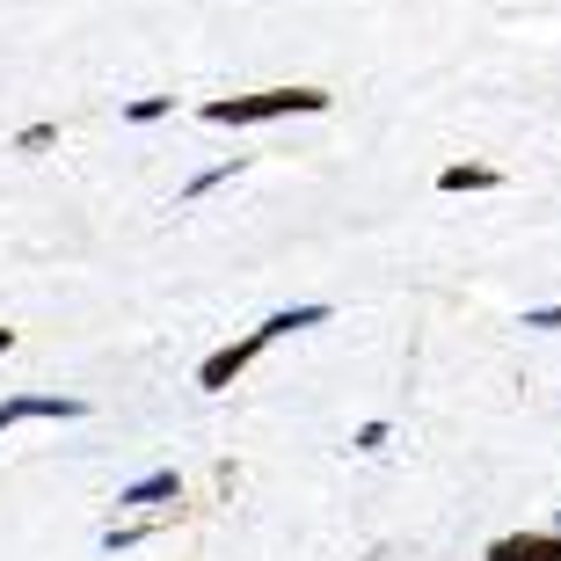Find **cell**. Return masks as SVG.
<instances>
[{
	"label": "cell",
	"mask_w": 561,
	"mask_h": 561,
	"mask_svg": "<svg viewBox=\"0 0 561 561\" xmlns=\"http://www.w3.org/2000/svg\"><path fill=\"white\" fill-rule=\"evenodd\" d=\"M481 190H503L496 161H445L437 168V197H481Z\"/></svg>",
	"instance_id": "obj_6"
},
{
	"label": "cell",
	"mask_w": 561,
	"mask_h": 561,
	"mask_svg": "<svg viewBox=\"0 0 561 561\" xmlns=\"http://www.w3.org/2000/svg\"><path fill=\"white\" fill-rule=\"evenodd\" d=\"M387 445H394V423H387V416L357 423V437H351V453H387Z\"/></svg>",
	"instance_id": "obj_11"
},
{
	"label": "cell",
	"mask_w": 561,
	"mask_h": 561,
	"mask_svg": "<svg viewBox=\"0 0 561 561\" xmlns=\"http://www.w3.org/2000/svg\"><path fill=\"white\" fill-rule=\"evenodd\" d=\"M554 525H561V503H554Z\"/></svg>",
	"instance_id": "obj_14"
},
{
	"label": "cell",
	"mask_w": 561,
	"mask_h": 561,
	"mask_svg": "<svg viewBox=\"0 0 561 561\" xmlns=\"http://www.w3.org/2000/svg\"><path fill=\"white\" fill-rule=\"evenodd\" d=\"M335 321V307L329 299H299V307H277L271 321H255L249 335H233V343H219V351L205 357V365H197V387H205V394H227L233 379L249 373L255 357L271 351V343H285V335H299V329H329Z\"/></svg>",
	"instance_id": "obj_1"
},
{
	"label": "cell",
	"mask_w": 561,
	"mask_h": 561,
	"mask_svg": "<svg viewBox=\"0 0 561 561\" xmlns=\"http://www.w3.org/2000/svg\"><path fill=\"white\" fill-rule=\"evenodd\" d=\"M161 511H183V474L175 467H153V474L117 489V518H161Z\"/></svg>",
	"instance_id": "obj_3"
},
{
	"label": "cell",
	"mask_w": 561,
	"mask_h": 561,
	"mask_svg": "<svg viewBox=\"0 0 561 561\" xmlns=\"http://www.w3.org/2000/svg\"><path fill=\"white\" fill-rule=\"evenodd\" d=\"M8 351H15V329H0V357H8Z\"/></svg>",
	"instance_id": "obj_13"
},
{
	"label": "cell",
	"mask_w": 561,
	"mask_h": 561,
	"mask_svg": "<svg viewBox=\"0 0 561 561\" xmlns=\"http://www.w3.org/2000/svg\"><path fill=\"white\" fill-rule=\"evenodd\" d=\"M161 117H175V95H131L125 103V125H161Z\"/></svg>",
	"instance_id": "obj_10"
},
{
	"label": "cell",
	"mask_w": 561,
	"mask_h": 561,
	"mask_svg": "<svg viewBox=\"0 0 561 561\" xmlns=\"http://www.w3.org/2000/svg\"><path fill=\"white\" fill-rule=\"evenodd\" d=\"M175 518H183V511H161V518H117V525L103 533V554H110V561H117V554H131V547H146L153 533H168Z\"/></svg>",
	"instance_id": "obj_7"
},
{
	"label": "cell",
	"mask_w": 561,
	"mask_h": 561,
	"mask_svg": "<svg viewBox=\"0 0 561 561\" xmlns=\"http://www.w3.org/2000/svg\"><path fill=\"white\" fill-rule=\"evenodd\" d=\"M88 401L81 394H8L0 401V431H15V423H81Z\"/></svg>",
	"instance_id": "obj_4"
},
{
	"label": "cell",
	"mask_w": 561,
	"mask_h": 561,
	"mask_svg": "<svg viewBox=\"0 0 561 561\" xmlns=\"http://www.w3.org/2000/svg\"><path fill=\"white\" fill-rule=\"evenodd\" d=\"M241 168H249V153H227V161L197 168V175H190V183H183V205H197V197H211V190H219V183H233Z\"/></svg>",
	"instance_id": "obj_8"
},
{
	"label": "cell",
	"mask_w": 561,
	"mask_h": 561,
	"mask_svg": "<svg viewBox=\"0 0 561 561\" xmlns=\"http://www.w3.org/2000/svg\"><path fill=\"white\" fill-rule=\"evenodd\" d=\"M481 561H561V525H533V533H503L481 547Z\"/></svg>",
	"instance_id": "obj_5"
},
{
	"label": "cell",
	"mask_w": 561,
	"mask_h": 561,
	"mask_svg": "<svg viewBox=\"0 0 561 561\" xmlns=\"http://www.w3.org/2000/svg\"><path fill=\"white\" fill-rule=\"evenodd\" d=\"M518 329H533V335H561V307H525V313H518Z\"/></svg>",
	"instance_id": "obj_12"
},
{
	"label": "cell",
	"mask_w": 561,
	"mask_h": 561,
	"mask_svg": "<svg viewBox=\"0 0 561 561\" xmlns=\"http://www.w3.org/2000/svg\"><path fill=\"white\" fill-rule=\"evenodd\" d=\"M329 88H313V81H291V88H255V95H211L197 117L205 125H233V131H249V125H277V117H329Z\"/></svg>",
	"instance_id": "obj_2"
},
{
	"label": "cell",
	"mask_w": 561,
	"mask_h": 561,
	"mask_svg": "<svg viewBox=\"0 0 561 561\" xmlns=\"http://www.w3.org/2000/svg\"><path fill=\"white\" fill-rule=\"evenodd\" d=\"M51 146H59V125H51V117H37V125L15 131V153H22V161H44Z\"/></svg>",
	"instance_id": "obj_9"
}]
</instances>
